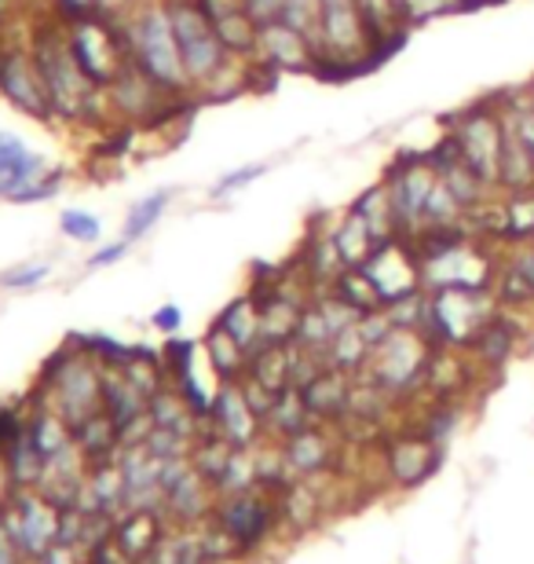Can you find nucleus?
<instances>
[{
	"label": "nucleus",
	"mask_w": 534,
	"mask_h": 564,
	"mask_svg": "<svg viewBox=\"0 0 534 564\" xmlns=\"http://www.w3.org/2000/svg\"><path fill=\"white\" fill-rule=\"evenodd\" d=\"M33 66L41 74V85L48 93V104L55 115L63 118H81L88 107H92V82L85 77V70L77 66L70 55V44L41 33L37 37V52H33Z\"/></svg>",
	"instance_id": "nucleus-1"
},
{
	"label": "nucleus",
	"mask_w": 534,
	"mask_h": 564,
	"mask_svg": "<svg viewBox=\"0 0 534 564\" xmlns=\"http://www.w3.org/2000/svg\"><path fill=\"white\" fill-rule=\"evenodd\" d=\"M132 52H135L140 70L151 77L157 88H165V93H176V88H184L190 82V74L184 66V55H179V44H176V33H173V22H168L165 8H154V11H146L143 19H135Z\"/></svg>",
	"instance_id": "nucleus-2"
},
{
	"label": "nucleus",
	"mask_w": 534,
	"mask_h": 564,
	"mask_svg": "<svg viewBox=\"0 0 534 564\" xmlns=\"http://www.w3.org/2000/svg\"><path fill=\"white\" fill-rule=\"evenodd\" d=\"M0 524H4L8 535L15 539L22 557L37 561L41 554H48V550L59 543L63 510L44 499L37 488H19L11 506H4V513H0Z\"/></svg>",
	"instance_id": "nucleus-3"
},
{
	"label": "nucleus",
	"mask_w": 534,
	"mask_h": 564,
	"mask_svg": "<svg viewBox=\"0 0 534 564\" xmlns=\"http://www.w3.org/2000/svg\"><path fill=\"white\" fill-rule=\"evenodd\" d=\"M165 11H168V22H173L187 74L195 77V82H206V77H212L224 66V52H227L224 41L216 37L209 15L198 8V0H173Z\"/></svg>",
	"instance_id": "nucleus-4"
},
{
	"label": "nucleus",
	"mask_w": 534,
	"mask_h": 564,
	"mask_svg": "<svg viewBox=\"0 0 534 564\" xmlns=\"http://www.w3.org/2000/svg\"><path fill=\"white\" fill-rule=\"evenodd\" d=\"M458 143H461V154H465V165L472 169L483 184H494L502 180V137L505 129L487 115V110H469L461 121H458Z\"/></svg>",
	"instance_id": "nucleus-5"
},
{
	"label": "nucleus",
	"mask_w": 534,
	"mask_h": 564,
	"mask_svg": "<svg viewBox=\"0 0 534 564\" xmlns=\"http://www.w3.org/2000/svg\"><path fill=\"white\" fill-rule=\"evenodd\" d=\"M70 55L77 59V66L85 70V77L92 82L96 88L99 85H113V77H118V37L110 33V26L96 19H81L77 26L70 30Z\"/></svg>",
	"instance_id": "nucleus-6"
},
{
	"label": "nucleus",
	"mask_w": 534,
	"mask_h": 564,
	"mask_svg": "<svg viewBox=\"0 0 534 564\" xmlns=\"http://www.w3.org/2000/svg\"><path fill=\"white\" fill-rule=\"evenodd\" d=\"M55 392H59V414L70 422V429L103 411V375H96V367L81 364V359H74L63 370V378L55 381Z\"/></svg>",
	"instance_id": "nucleus-7"
},
{
	"label": "nucleus",
	"mask_w": 534,
	"mask_h": 564,
	"mask_svg": "<svg viewBox=\"0 0 534 564\" xmlns=\"http://www.w3.org/2000/svg\"><path fill=\"white\" fill-rule=\"evenodd\" d=\"M0 93L33 118L52 115V104H48V93H44V85H41L37 66H30L19 52H0Z\"/></svg>",
	"instance_id": "nucleus-8"
},
{
	"label": "nucleus",
	"mask_w": 534,
	"mask_h": 564,
	"mask_svg": "<svg viewBox=\"0 0 534 564\" xmlns=\"http://www.w3.org/2000/svg\"><path fill=\"white\" fill-rule=\"evenodd\" d=\"M257 48L264 52V59L271 66H282V70H315L319 63V52L312 48V37H304L286 22H268L260 26Z\"/></svg>",
	"instance_id": "nucleus-9"
},
{
	"label": "nucleus",
	"mask_w": 534,
	"mask_h": 564,
	"mask_svg": "<svg viewBox=\"0 0 534 564\" xmlns=\"http://www.w3.org/2000/svg\"><path fill=\"white\" fill-rule=\"evenodd\" d=\"M198 8L206 11L216 37L224 41L227 52H253L260 26L249 19V11L242 0H198Z\"/></svg>",
	"instance_id": "nucleus-10"
},
{
	"label": "nucleus",
	"mask_w": 534,
	"mask_h": 564,
	"mask_svg": "<svg viewBox=\"0 0 534 564\" xmlns=\"http://www.w3.org/2000/svg\"><path fill=\"white\" fill-rule=\"evenodd\" d=\"M113 539H118L121 554L129 561H146L157 550V543L165 539L162 517H157V510L124 513V517H118V532H113Z\"/></svg>",
	"instance_id": "nucleus-11"
},
{
	"label": "nucleus",
	"mask_w": 534,
	"mask_h": 564,
	"mask_svg": "<svg viewBox=\"0 0 534 564\" xmlns=\"http://www.w3.org/2000/svg\"><path fill=\"white\" fill-rule=\"evenodd\" d=\"M212 414H216V422H220L224 440H231V444H238V447L253 440L257 414H253V408L246 403V392H242V389L224 386L220 397L212 400Z\"/></svg>",
	"instance_id": "nucleus-12"
},
{
	"label": "nucleus",
	"mask_w": 534,
	"mask_h": 564,
	"mask_svg": "<svg viewBox=\"0 0 534 564\" xmlns=\"http://www.w3.org/2000/svg\"><path fill=\"white\" fill-rule=\"evenodd\" d=\"M220 524H224V532L235 539V543L253 546L257 539L264 535V528H268V506L257 502L253 495H238V499H231L224 506Z\"/></svg>",
	"instance_id": "nucleus-13"
},
{
	"label": "nucleus",
	"mask_w": 534,
	"mask_h": 564,
	"mask_svg": "<svg viewBox=\"0 0 534 564\" xmlns=\"http://www.w3.org/2000/svg\"><path fill=\"white\" fill-rule=\"evenodd\" d=\"M74 440H77V451H81L88 462H96V466H107V458L121 444V429H118V422H113L107 411H99L88 422H81V425L74 429Z\"/></svg>",
	"instance_id": "nucleus-14"
},
{
	"label": "nucleus",
	"mask_w": 534,
	"mask_h": 564,
	"mask_svg": "<svg viewBox=\"0 0 534 564\" xmlns=\"http://www.w3.org/2000/svg\"><path fill=\"white\" fill-rule=\"evenodd\" d=\"M44 466H48V458H44L41 447L33 444L30 425H26L8 444V477H11L15 488H37L41 477H44Z\"/></svg>",
	"instance_id": "nucleus-15"
},
{
	"label": "nucleus",
	"mask_w": 534,
	"mask_h": 564,
	"mask_svg": "<svg viewBox=\"0 0 534 564\" xmlns=\"http://www.w3.org/2000/svg\"><path fill=\"white\" fill-rule=\"evenodd\" d=\"M334 242H337V253H340V261H345L348 268H362L370 261V253L378 250V239H373V231H370V224L359 217L356 209H351V217L340 224L337 235H334Z\"/></svg>",
	"instance_id": "nucleus-16"
},
{
	"label": "nucleus",
	"mask_w": 534,
	"mask_h": 564,
	"mask_svg": "<svg viewBox=\"0 0 534 564\" xmlns=\"http://www.w3.org/2000/svg\"><path fill=\"white\" fill-rule=\"evenodd\" d=\"M534 180V154L516 137V129H505L502 137V184L509 187H527Z\"/></svg>",
	"instance_id": "nucleus-17"
},
{
	"label": "nucleus",
	"mask_w": 534,
	"mask_h": 564,
	"mask_svg": "<svg viewBox=\"0 0 534 564\" xmlns=\"http://www.w3.org/2000/svg\"><path fill=\"white\" fill-rule=\"evenodd\" d=\"M30 436H33V444L41 447V455L48 458V462L55 455H63V451L74 444L70 422H66L63 414H48V411H41L37 419L30 422Z\"/></svg>",
	"instance_id": "nucleus-18"
},
{
	"label": "nucleus",
	"mask_w": 534,
	"mask_h": 564,
	"mask_svg": "<svg viewBox=\"0 0 534 564\" xmlns=\"http://www.w3.org/2000/svg\"><path fill=\"white\" fill-rule=\"evenodd\" d=\"M220 326L249 352V348H257L253 341H260V308L249 297H238L231 308L220 315Z\"/></svg>",
	"instance_id": "nucleus-19"
},
{
	"label": "nucleus",
	"mask_w": 534,
	"mask_h": 564,
	"mask_svg": "<svg viewBox=\"0 0 534 564\" xmlns=\"http://www.w3.org/2000/svg\"><path fill=\"white\" fill-rule=\"evenodd\" d=\"M206 348H209V359H212L216 375H224V378H235L238 370H242V364H246V348L238 345L220 323H216L212 330H209Z\"/></svg>",
	"instance_id": "nucleus-20"
},
{
	"label": "nucleus",
	"mask_w": 534,
	"mask_h": 564,
	"mask_svg": "<svg viewBox=\"0 0 534 564\" xmlns=\"http://www.w3.org/2000/svg\"><path fill=\"white\" fill-rule=\"evenodd\" d=\"M146 411H151L157 429H173L179 436H190V429H195V411H190L179 397H168V392H157Z\"/></svg>",
	"instance_id": "nucleus-21"
},
{
	"label": "nucleus",
	"mask_w": 534,
	"mask_h": 564,
	"mask_svg": "<svg viewBox=\"0 0 534 564\" xmlns=\"http://www.w3.org/2000/svg\"><path fill=\"white\" fill-rule=\"evenodd\" d=\"M231 440H206V444H201L198 451H195V469L201 473V477L206 480H216L220 484V477L227 473V466H231Z\"/></svg>",
	"instance_id": "nucleus-22"
},
{
	"label": "nucleus",
	"mask_w": 534,
	"mask_h": 564,
	"mask_svg": "<svg viewBox=\"0 0 534 564\" xmlns=\"http://www.w3.org/2000/svg\"><path fill=\"white\" fill-rule=\"evenodd\" d=\"M279 22H286V26L304 33V37H315L319 26H323V4H319V0H286Z\"/></svg>",
	"instance_id": "nucleus-23"
},
{
	"label": "nucleus",
	"mask_w": 534,
	"mask_h": 564,
	"mask_svg": "<svg viewBox=\"0 0 534 564\" xmlns=\"http://www.w3.org/2000/svg\"><path fill=\"white\" fill-rule=\"evenodd\" d=\"M165 206H168V195L165 191H157V195H151V198H143L140 206H135L132 213H129V220H124V239H140L143 231H151V224L162 217L165 213Z\"/></svg>",
	"instance_id": "nucleus-24"
},
{
	"label": "nucleus",
	"mask_w": 534,
	"mask_h": 564,
	"mask_svg": "<svg viewBox=\"0 0 534 564\" xmlns=\"http://www.w3.org/2000/svg\"><path fill=\"white\" fill-rule=\"evenodd\" d=\"M59 228L66 239H77V242H96L99 235H103V228H99V220L92 213H81V209H66L59 217Z\"/></svg>",
	"instance_id": "nucleus-25"
},
{
	"label": "nucleus",
	"mask_w": 534,
	"mask_h": 564,
	"mask_svg": "<svg viewBox=\"0 0 534 564\" xmlns=\"http://www.w3.org/2000/svg\"><path fill=\"white\" fill-rule=\"evenodd\" d=\"M472 0H403V15L411 22H425L436 15H447V11L469 8Z\"/></svg>",
	"instance_id": "nucleus-26"
},
{
	"label": "nucleus",
	"mask_w": 534,
	"mask_h": 564,
	"mask_svg": "<svg viewBox=\"0 0 534 564\" xmlns=\"http://www.w3.org/2000/svg\"><path fill=\"white\" fill-rule=\"evenodd\" d=\"M340 403V386H337V378H315L308 389H304V408H312V411H326V408H337Z\"/></svg>",
	"instance_id": "nucleus-27"
},
{
	"label": "nucleus",
	"mask_w": 534,
	"mask_h": 564,
	"mask_svg": "<svg viewBox=\"0 0 534 564\" xmlns=\"http://www.w3.org/2000/svg\"><path fill=\"white\" fill-rule=\"evenodd\" d=\"M505 228L509 235H534V198L516 195L505 209Z\"/></svg>",
	"instance_id": "nucleus-28"
},
{
	"label": "nucleus",
	"mask_w": 534,
	"mask_h": 564,
	"mask_svg": "<svg viewBox=\"0 0 534 564\" xmlns=\"http://www.w3.org/2000/svg\"><path fill=\"white\" fill-rule=\"evenodd\" d=\"M301 414H304V400L297 397H275V408H271V419H275L279 429H286V433H301Z\"/></svg>",
	"instance_id": "nucleus-29"
},
{
	"label": "nucleus",
	"mask_w": 534,
	"mask_h": 564,
	"mask_svg": "<svg viewBox=\"0 0 534 564\" xmlns=\"http://www.w3.org/2000/svg\"><path fill=\"white\" fill-rule=\"evenodd\" d=\"M249 19L257 22V26H268V22H279L282 19V8H286V0H242Z\"/></svg>",
	"instance_id": "nucleus-30"
},
{
	"label": "nucleus",
	"mask_w": 534,
	"mask_h": 564,
	"mask_svg": "<svg viewBox=\"0 0 534 564\" xmlns=\"http://www.w3.org/2000/svg\"><path fill=\"white\" fill-rule=\"evenodd\" d=\"M190 356H195V345L190 341H168L165 345V364L168 370L179 378V375H190Z\"/></svg>",
	"instance_id": "nucleus-31"
},
{
	"label": "nucleus",
	"mask_w": 534,
	"mask_h": 564,
	"mask_svg": "<svg viewBox=\"0 0 534 564\" xmlns=\"http://www.w3.org/2000/svg\"><path fill=\"white\" fill-rule=\"evenodd\" d=\"M48 272H52L48 264L15 268V272H4V275H0V286H11V290H19V286H33V282H41V279L48 275Z\"/></svg>",
	"instance_id": "nucleus-32"
},
{
	"label": "nucleus",
	"mask_w": 534,
	"mask_h": 564,
	"mask_svg": "<svg viewBox=\"0 0 534 564\" xmlns=\"http://www.w3.org/2000/svg\"><path fill=\"white\" fill-rule=\"evenodd\" d=\"M129 557L121 554V546H118V539H99L96 546H88V557H85V564H124Z\"/></svg>",
	"instance_id": "nucleus-33"
},
{
	"label": "nucleus",
	"mask_w": 534,
	"mask_h": 564,
	"mask_svg": "<svg viewBox=\"0 0 534 564\" xmlns=\"http://www.w3.org/2000/svg\"><path fill=\"white\" fill-rule=\"evenodd\" d=\"M264 169L260 165H249V169H242V173H235V176H224L220 184H216V195H227V191H235V187H246L249 180H257Z\"/></svg>",
	"instance_id": "nucleus-34"
},
{
	"label": "nucleus",
	"mask_w": 534,
	"mask_h": 564,
	"mask_svg": "<svg viewBox=\"0 0 534 564\" xmlns=\"http://www.w3.org/2000/svg\"><path fill=\"white\" fill-rule=\"evenodd\" d=\"M0 564H22V550L15 546V539L8 535L4 524H0Z\"/></svg>",
	"instance_id": "nucleus-35"
},
{
	"label": "nucleus",
	"mask_w": 534,
	"mask_h": 564,
	"mask_svg": "<svg viewBox=\"0 0 534 564\" xmlns=\"http://www.w3.org/2000/svg\"><path fill=\"white\" fill-rule=\"evenodd\" d=\"M154 326H157V330H165V334H173L176 326H179V308H176V304H165V308H157Z\"/></svg>",
	"instance_id": "nucleus-36"
},
{
	"label": "nucleus",
	"mask_w": 534,
	"mask_h": 564,
	"mask_svg": "<svg viewBox=\"0 0 534 564\" xmlns=\"http://www.w3.org/2000/svg\"><path fill=\"white\" fill-rule=\"evenodd\" d=\"M37 564H77L74 557V546H63V543H55L48 554H41Z\"/></svg>",
	"instance_id": "nucleus-37"
},
{
	"label": "nucleus",
	"mask_w": 534,
	"mask_h": 564,
	"mask_svg": "<svg viewBox=\"0 0 534 564\" xmlns=\"http://www.w3.org/2000/svg\"><path fill=\"white\" fill-rule=\"evenodd\" d=\"M124 246H129V239H121V242H113V246H107V250H99L96 257H92V261H88V264H92V268H103V264H113V261H118V257L124 253Z\"/></svg>",
	"instance_id": "nucleus-38"
},
{
	"label": "nucleus",
	"mask_w": 534,
	"mask_h": 564,
	"mask_svg": "<svg viewBox=\"0 0 534 564\" xmlns=\"http://www.w3.org/2000/svg\"><path fill=\"white\" fill-rule=\"evenodd\" d=\"M516 275H520V282H524V286L534 293V250L524 253V257L516 261Z\"/></svg>",
	"instance_id": "nucleus-39"
},
{
	"label": "nucleus",
	"mask_w": 534,
	"mask_h": 564,
	"mask_svg": "<svg viewBox=\"0 0 534 564\" xmlns=\"http://www.w3.org/2000/svg\"><path fill=\"white\" fill-rule=\"evenodd\" d=\"M96 0H59L63 11H70V15H88V8H92Z\"/></svg>",
	"instance_id": "nucleus-40"
},
{
	"label": "nucleus",
	"mask_w": 534,
	"mask_h": 564,
	"mask_svg": "<svg viewBox=\"0 0 534 564\" xmlns=\"http://www.w3.org/2000/svg\"><path fill=\"white\" fill-rule=\"evenodd\" d=\"M96 4H110L113 8V4H121V0H96Z\"/></svg>",
	"instance_id": "nucleus-41"
},
{
	"label": "nucleus",
	"mask_w": 534,
	"mask_h": 564,
	"mask_svg": "<svg viewBox=\"0 0 534 564\" xmlns=\"http://www.w3.org/2000/svg\"><path fill=\"white\" fill-rule=\"evenodd\" d=\"M395 4H400V8H403V0H395Z\"/></svg>",
	"instance_id": "nucleus-42"
},
{
	"label": "nucleus",
	"mask_w": 534,
	"mask_h": 564,
	"mask_svg": "<svg viewBox=\"0 0 534 564\" xmlns=\"http://www.w3.org/2000/svg\"><path fill=\"white\" fill-rule=\"evenodd\" d=\"M0 4H4V0H0Z\"/></svg>",
	"instance_id": "nucleus-43"
}]
</instances>
